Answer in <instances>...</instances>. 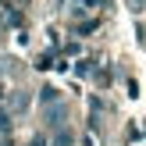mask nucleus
I'll use <instances>...</instances> for the list:
<instances>
[{"instance_id": "obj_1", "label": "nucleus", "mask_w": 146, "mask_h": 146, "mask_svg": "<svg viewBox=\"0 0 146 146\" xmlns=\"http://www.w3.org/2000/svg\"><path fill=\"white\" fill-rule=\"evenodd\" d=\"M43 118H46L50 128H61V121L68 118V107H64V104H54V107H46V114H43Z\"/></svg>"}, {"instance_id": "obj_2", "label": "nucleus", "mask_w": 146, "mask_h": 146, "mask_svg": "<svg viewBox=\"0 0 146 146\" xmlns=\"http://www.w3.org/2000/svg\"><path fill=\"white\" fill-rule=\"evenodd\" d=\"M7 111H11V114H21V111H29V93H25V89L11 93V100H7Z\"/></svg>"}, {"instance_id": "obj_3", "label": "nucleus", "mask_w": 146, "mask_h": 146, "mask_svg": "<svg viewBox=\"0 0 146 146\" xmlns=\"http://www.w3.org/2000/svg\"><path fill=\"white\" fill-rule=\"evenodd\" d=\"M39 104H43V107H54V104H61V93H57L54 86H43V89H39Z\"/></svg>"}, {"instance_id": "obj_4", "label": "nucleus", "mask_w": 146, "mask_h": 146, "mask_svg": "<svg viewBox=\"0 0 146 146\" xmlns=\"http://www.w3.org/2000/svg\"><path fill=\"white\" fill-rule=\"evenodd\" d=\"M75 143V135H71V128H57L54 139H50V146H71Z\"/></svg>"}, {"instance_id": "obj_5", "label": "nucleus", "mask_w": 146, "mask_h": 146, "mask_svg": "<svg viewBox=\"0 0 146 146\" xmlns=\"http://www.w3.org/2000/svg\"><path fill=\"white\" fill-rule=\"evenodd\" d=\"M11 128H14V114L0 111V135H11Z\"/></svg>"}, {"instance_id": "obj_6", "label": "nucleus", "mask_w": 146, "mask_h": 146, "mask_svg": "<svg viewBox=\"0 0 146 146\" xmlns=\"http://www.w3.org/2000/svg\"><path fill=\"white\" fill-rule=\"evenodd\" d=\"M125 4H128L132 14H143V11H146V0H125Z\"/></svg>"}, {"instance_id": "obj_7", "label": "nucleus", "mask_w": 146, "mask_h": 146, "mask_svg": "<svg viewBox=\"0 0 146 146\" xmlns=\"http://www.w3.org/2000/svg\"><path fill=\"white\" fill-rule=\"evenodd\" d=\"M29 146H50V143H46V135H32V143H29Z\"/></svg>"}, {"instance_id": "obj_8", "label": "nucleus", "mask_w": 146, "mask_h": 146, "mask_svg": "<svg viewBox=\"0 0 146 146\" xmlns=\"http://www.w3.org/2000/svg\"><path fill=\"white\" fill-rule=\"evenodd\" d=\"M0 146H14V143H11V139H4V143H0Z\"/></svg>"}]
</instances>
